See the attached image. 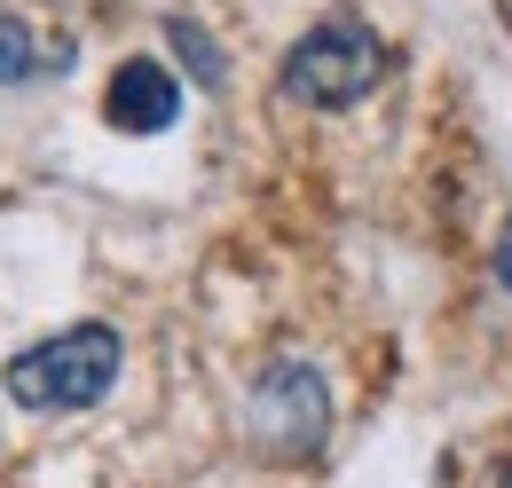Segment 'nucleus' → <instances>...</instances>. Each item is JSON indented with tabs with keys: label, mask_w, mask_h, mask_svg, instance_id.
Here are the masks:
<instances>
[{
	"label": "nucleus",
	"mask_w": 512,
	"mask_h": 488,
	"mask_svg": "<svg viewBox=\"0 0 512 488\" xmlns=\"http://www.w3.org/2000/svg\"><path fill=\"white\" fill-rule=\"evenodd\" d=\"M166 40L182 48V63H190V71H197V79H205V87H221V48H213V40L197 32L190 16H174V24H166Z\"/></svg>",
	"instance_id": "423d86ee"
},
{
	"label": "nucleus",
	"mask_w": 512,
	"mask_h": 488,
	"mask_svg": "<svg viewBox=\"0 0 512 488\" xmlns=\"http://www.w3.org/2000/svg\"><path fill=\"white\" fill-rule=\"evenodd\" d=\"M497 488H512V465H505V473H497Z\"/></svg>",
	"instance_id": "6e6552de"
},
{
	"label": "nucleus",
	"mask_w": 512,
	"mask_h": 488,
	"mask_svg": "<svg viewBox=\"0 0 512 488\" xmlns=\"http://www.w3.org/2000/svg\"><path fill=\"white\" fill-rule=\"evenodd\" d=\"M331 433V394L308 363H268L253 386V441L268 457H316Z\"/></svg>",
	"instance_id": "7ed1b4c3"
},
{
	"label": "nucleus",
	"mask_w": 512,
	"mask_h": 488,
	"mask_svg": "<svg viewBox=\"0 0 512 488\" xmlns=\"http://www.w3.org/2000/svg\"><path fill=\"white\" fill-rule=\"evenodd\" d=\"M505 284H512V229H505Z\"/></svg>",
	"instance_id": "0eeeda50"
},
{
	"label": "nucleus",
	"mask_w": 512,
	"mask_h": 488,
	"mask_svg": "<svg viewBox=\"0 0 512 488\" xmlns=\"http://www.w3.org/2000/svg\"><path fill=\"white\" fill-rule=\"evenodd\" d=\"M32 63H40V48H32V24L0 8V87H8V79H32Z\"/></svg>",
	"instance_id": "39448f33"
},
{
	"label": "nucleus",
	"mask_w": 512,
	"mask_h": 488,
	"mask_svg": "<svg viewBox=\"0 0 512 488\" xmlns=\"http://www.w3.org/2000/svg\"><path fill=\"white\" fill-rule=\"evenodd\" d=\"M119 363H127V347L111 323H71L8 363V402L16 410H95L119 386Z\"/></svg>",
	"instance_id": "f257e3e1"
},
{
	"label": "nucleus",
	"mask_w": 512,
	"mask_h": 488,
	"mask_svg": "<svg viewBox=\"0 0 512 488\" xmlns=\"http://www.w3.org/2000/svg\"><path fill=\"white\" fill-rule=\"evenodd\" d=\"M103 119L119 126V134H166V126L182 119V79H174L158 56L119 63L111 87H103Z\"/></svg>",
	"instance_id": "20e7f679"
},
{
	"label": "nucleus",
	"mask_w": 512,
	"mask_h": 488,
	"mask_svg": "<svg viewBox=\"0 0 512 488\" xmlns=\"http://www.w3.org/2000/svg\"><path fill=\"white\" fill-rule=\"evenodd\" d=\"M379 79H386V48H379V32L355 24V16H331L316 32H300L292 56H284V95L308 103V111H347Z\"/></svg>",
	"instance_id": "f03ea898"
}]
</instances>
